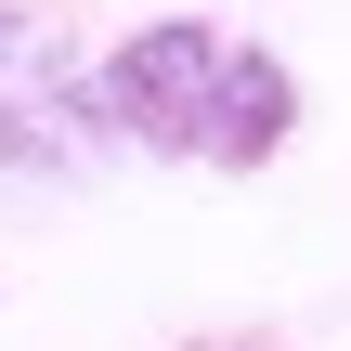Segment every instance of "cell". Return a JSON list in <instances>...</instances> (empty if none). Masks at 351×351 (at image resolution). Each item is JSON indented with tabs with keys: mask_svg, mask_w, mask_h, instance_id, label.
Returning a JSON list of instances; mask_svg holds the SVG:
<instances>
[{
	"mask_svg": "<svg viewBox=\"0 0 351 351\" xmlns=\"http://www.w3.org/2000/svg\"><path fill=\"white\" fill-rule=\"evenodd\" d=\"M91 91H104V117H117L130 143H156V156H208V169L274 156L287 117H300L287 65H274L261 39H234V26H143L130 52H104Z\"/></svg>",
	"mask_w": 351,
	"mask_h": 351,
	"instance_id": "6da1fadb",
	"label": "cell"
}]
</instances>
